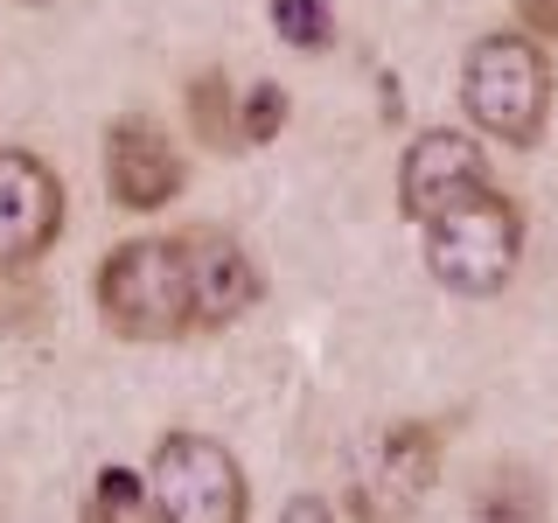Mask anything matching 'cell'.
Segmentation results:
<instances>
[{
    "mask_svg": "<svg viewBox=\"0 0 558 523\" xmlns=\"http://www.w3.org/2000/svg\"><path fill=\"white\" fill-rule=\"evenodd\" d=\"M63 174L28 147H0V266H35L63 238Z\"/></svg>",
    "mask_w": 558,
    "mask_h": 523,
    "instance_id": "cell-6",
    "label": "cell"
},
{
    "mask_svg": "<svg viewBox=\"0 0 558 523\" xmlns=\"http://www.w3.org/2000/svg\"><path fill=\"white\" fill-rule=\"evenodd\" d=\"M84 516H92V523H147V516H161V510H154L147 475H133V467H98Z\"/></svg>",
    "mask_w": 558,
    "mask_h": 523,
    "instance_id": "cell-11",
    "label": "cell"
},
{
    "mask_svg": "<svg viewBox=\"0 0 558 523\" xmlns=\"http://www.w3.org/2000/svg\"><path fill=\"white\" fill-rule=\"evenodd\" d=\"M418 231H426V272L461 301H496L523 266V209L502 188L418 223Z\"/></svg>",
    "mask_w": 558,
    "mask_h": 523,
    "instance_id": "cell-3",
    "label": "cell"
},
{
    "mask_svg": "<svg viewBox=\"0 0 558 523\" xmlns=\"http://www.w3.org/2000/svg\"><path fill=\"white\" fill-rule=\"evenodd\" d=\"M272 28L287 49H301V57H322L328 42H336V8L328 0H272Z\"/></svg>",
    "mask_w": 558,
    "mask_h": 523,
    "instance_id": "cell-12",
    "label": "cell"
},
{
    "mask_svg": "<svg viewBox=\"0 0 558 523\" xmlns=\"http://www.w3.org/2000/svg\"><path fill=\"white\" fill-rule=\"evenodd\" d=\"M517 28L551 49L558 42V0H517Z\"/></svg>",
    "mask_w": 558,
    "mask_h": 523,
    "instance_id": "cell-14",
    "label": "cell"
},
{
    "mask_svg": "<svg viewBox=\"0 0 558 523\" xmlns=\"http://www.w3.org/2000/svg\"><path fill=\"white\" fill-rule=\"evenodd\" d=\"M22 8H49V0H22Z\"/></svg>",
    "mask_w": 558,
    "mask_h": 523,
    "instance_id": "cell-15",
    "label": "cell"
},
{
    "mask_svg": "<svg viewBox=\"0 0 558 523\" xmlns=\"http://www.w3.org/2000/svg\"><path fill=\"white\" fill-rule=\"evenodd\" d=\"M189 126H196V139H203V147H217V154L244 147V133H238V92H231L223 70L189 77Z\"/></svg>",
    "mask_w": 558,
    "mask_h": 523,
    "instance_id": "cell-10",
    "label": "cell"
},
{
    "mask_svg": "<svg viewBox=\"0 0 558 523\" xmlns=\"http://www.w3.org/2000/svg\"><path fill=\"white\" fill-rule=\"evenodd\" d=\"M551 92L558 70L551 49L523 28H488L468 42L461 63V112L482 139H496L502 154H531L551 126Z\"/></svg>",
    "mask_w": 558,
    "mask_h": 523,
    "instance_id": "cell-1",
    "label": "cell"
},
{
    "mask_svg": "<svg viewBox=\"0 0 558 523\" xmlns=\"http://www.w3.org/2000/svg\"><path fill=\"white\" fill-rule=\"evenodd\" d=\"M488 188H502V182H496V168H488L482 139L461 133V126H426L405 147V161H398V209H405L412 223H433V217H447V209L488 196Z\"/></svg>",
    "mask_w": 558,
    "mask_h": 523,
    "instance_id": "cell-5",
    "label": "cell"
},
{
    "mask_svg": "<svg viewBox=\"0 0 558 523\" xmlns=\"http://www.w3.org/2000/svg\"><path fill=\"white\" fill-rule=\"evenodd\" d=\"M189 188V161L168 139V126H154L147 112H126L105 126V196L133 217H154Z\"/></svg>",
    "mask_w": 558,
    "mask_h": 523,
    "instance_id": "cell-7",
    "label": "cell"
},
{
    "mask_svg": "<svg viewBox=\"0 0 558 523\" xmlns=\"http://www.w3.org/2000/svg\"><path fill=\"white\" fill-rule=\"evenodd\" d=\"M98 314L119 342H182L196 336V293H189V244L168 238H126L98 258Z\"/></svg>",
    "mask_w": 558,
    "mask_h": 523,
    "instance_id": "cell-2",
    "label": "cell"
},
{
    "mask_svg": "<svg viewBox=\"0 0 558 523\" xmlns=\"http://www.w3.org/2000/svg\"><path fill=\"white\" fill-rule=\"evenodd\" d=\"M182 244H189V293H196V336H217L266 301L258 258L231 231H182Z\"/></svg>",
    "mask_w": 558,
    "mask_h": 523,
    "instance_id": "cell-9",
    "label": "cell"
},
{
    "mask_svg": "<svg viewBox=\"0 0 558 523\" xmlns=\"http://www.w3.org/2000/svg\"><path fill=\"white\" fill-rule=\"evenodd\" d=\"M287 92L279 84H252V92L238 98V133H244V147H266V139L287 133Z\"/></svg>",
    "mask_w": 558,
    "mask_h": 523,
    "instance_id": "cell-13",
    "label": "cell"
},
{
    "mask_svg": "<svg viewBox=\"0 0 558 523\" xmlns=\"http://www.w3.org/2000/svg\"><path fill=\"white\" fill-rule=\"evenodd\" d=\"M440 482V433L433 426H391L363 447L356 467V510L363 516H405Z\"/></svg>",
    "mask_w": 558,
    "mask_h": 523,
    "instance_id": "cell-8",
    "label": "cell"
},
{
    "mask_svg": "<svg viewBox=\"0 0 558 523\" xmlns=\"http://www.w3.org/2000/svg\"><path fill=\"white\" fill-rule=\"evenodd\" d=\"M147 488L168 523H244L252 516V482L238 453L217 447L209 433H161L147 453Z\"/></svg>",
    "mask_w": 558,
    "mask_h": 523,
    "instance_id": "cell-4",
    "label": "cell"
}]
</instances>
